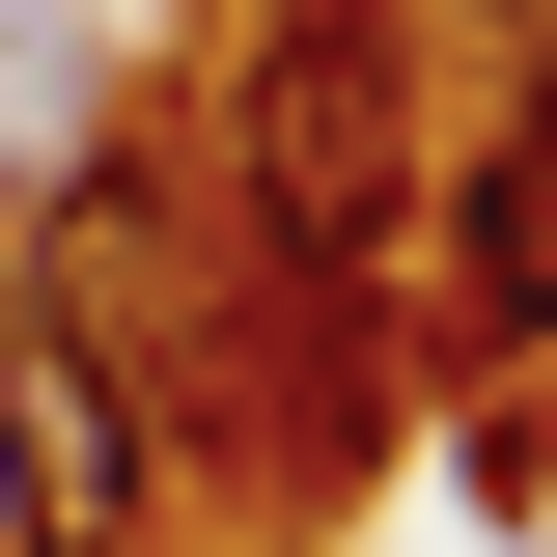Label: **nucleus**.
<instances>
[{
  "mask_svg": "<svg viewBox=\"0 0 557 557\" xmlns=\"http://www.w3.org/2000/svg\"><path fill=\"white\" fill-rule=\"evenodd\" d=\"M0 530L28 557H139V391L57 307H0Z\"/></svg>",
  "mask_w": 557,
  "mask_h": 557,
  "instance_id": "f03ea898",
  "label": "nucleus"
},
{
  "mask_svg": "<svg viewBox=\"0 0 557 557\" xmlns=\"http://www.w3.org/2000/svg\"><path fill=\"white\" fill-rule=\"evenodd\" d=\"M446 335H474V362L557 335V139H502L474 196H446Z\"/></svg>",
  "mask_w": 557,
  "mask_h": 557,
  "instance_id": "7ed1b4c3",
  "label": "nucleus"
},
{
  "mask_svg": "<svg viewBox=\"0 0 557 557\" xmlns=\"http://www.w3.org/2000/svg\"><path fill=\"white\" fill-rule=\"evenodd\" d=\"M223 139H251V223H278L307 278H362V251L418 223V168H391V57H362V28H251Z\"/></svg>",
  "mask_w": 557,
  "mask_h": 557,
  "instance_id": "f257e3e1",
  "label": "nucleus"
}]
</instances>
